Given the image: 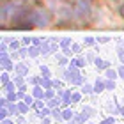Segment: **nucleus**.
Masks as SVG:
<instances>
[{
    "label": "nucleus",
    "mask_w": 124,
    "mask_h": 124,
    "mask_svg": "<svg viewBox=\"0 0 124 124\" xmlns=\"http://www.w3.org/2000/svg\"><path fill=\"white\" fill-rule=\"evenodd\" d=\"M41 5L50 13L53 21L64 25L75 18V7L69 0H41Z\"/></svg>",
    "instance_id": "obj_1"
},
{
    "label": "nucleus",
    "mask_w": 124,
    "mask_h": 124,
    "mask_svg": "<svg viewBox=\"0 0 124 124\" xmlns=\"http://www.w3.org/2000/svg\"><path fill=\"white\" fill-rule=\"evenodd\" d=\"M25 5L23 0H5L0 7V23L2 27H9V25H20L21 21L20 18H25Z\"/></svg>",
    "instance_id": "obj_2"
},
{
    "label": "nucleus",
    "mask_w": 124,
    "mask_h": 124,
    "mask_svg": "<svg viewBox=\"0 0 124 124\" xmlns=\"http://www.w3.org/2000/svg\"><path fill=\"white\" fill-rule=\"evenodd\" d=\"M119 13H121V16H122V18H124V4L121 5V9H119Z\"/></svg>",
    "instance_id": "obj_3"
}]
</instances>
